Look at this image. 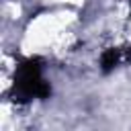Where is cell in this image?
I'll list each match as a JSON object with an SVG mask.
<instances>
[{
  "instance_id": "1",
  "label": "cell",
  "mask_w": 131,
  "mask_h": 131,
  "mask_svg": "<svg viewBox=\"0 0 131 131\" xmlns=\"http://www.w3.org/2000/svg\"><path fill=\"white\" fill-rule=\"evenodd\" d=\"M49 94V84L41 76V66L37 59H29L16 70V96L20 100L45 98Z\"/></svg>"
},
{
  "instance_id": "2",
  "label": "cell",
  "mask_w": 131,
  "mask_h": 131,
  "mask_svg": "<svg viewBox=\"0 0 131 131\" xmlns=\"http://www.w3.org/2000/svg\"><path fill=\"white\" fill-rule=\"evenodd\" d=\"M100 63H102V68H104V70H111V68H115V66L119 63V53H117L115 49H108V51L102 55Z\"/></svg>"
}]
</instances>
